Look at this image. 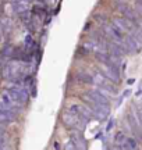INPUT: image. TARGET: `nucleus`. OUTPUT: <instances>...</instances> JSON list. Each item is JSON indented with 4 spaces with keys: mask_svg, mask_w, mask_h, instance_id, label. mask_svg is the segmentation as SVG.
I'll list each match as a JSON object with an SVG mask.
<instances>
[{
    "mask_svg": "<svg viewBox=\"0 0 142 150\" xmlns=\"http://www.w3.org/2000/svg\"><path fill=\"white\" fill-rule=\"evenodd\" d=\"M18 111L14 107H10L4 104L3 102H0V122H4V124H9V122H13L16 121L17 117H18Z\"/></svg>",
    "mask_w": 142,
    "mask_h": 150,
    "instance_id": "obj_1",
    "label": "nucleus"
},
{
    "mask_svg": "<svg viewBox=\"0 0 142 150\" xmlns=\"http://www.w3.org/2000/svg\"><path fill=\"white\" fill-rule=\"evenodd\" d=\"M61 122L63 125L68 129H74L78 127V124H80V117L77 115V114H72V112L67 111V112H63V115H61Z\"/></svg>",
    "mask_w": 142,
    "mask_h": 150,
    "instance_id": "obj_2",
    "label": "nucleus"
},
{
    "mask_svg": "<svg viewBox=\"0 0 142 150\" xmlns=\"http://www.w3.org/2000/svg\"><path fill=\"white\" fill-rule=\"evenodd\" d=\"M84 99L91 100L93 103H100V104H109V97L103 96L98 89H89L87 92V95L84 96Z\"/></svg>",
    "mask_w": 142,
    "mask_h": 150,
    "instance_id": "obj_3",
    "label": "nucleus"
},
{
    "mask_svg": "<svg viewBox=\"0 0 142 150\" xmlns=\"http://www.w3.org/2000/svg\"><path fill=\"white\" fill-rule=\"evenodd\" d=\"M70 139L74 142V145H75L77 149H87L88 145H87V140L84 138V135H82L81 131H74V132H71L70 134Z\"/></svg>",
    "mask_w": 142,
    "mask_h": 150,
    "instance_id": "obj_4",
    "label": "nucleus"
},
{
    "mask_svg": "<svg viewBox=\"0 0 142 150\" xmlns=\"http://www.w3.org/2000/svg\"><path fill=\"white\" fill-rule=\"evenodd\" d=\"M113 24H114L116 27L120 29L123 33L126 32H130L132 28L135 27V24H132L130 20H127L126 17H123V18H116V20H113Z\"/></svg>",
    "mask_w": 142,
    "mask_h": 150,
    "instance_id": "obj_5",
    "label": "nucleus"
},
{
    "mask_svg": "<svg viewBox=\"0 0 142 150\" xmlns=\"http://www.w3.org/2000/svg\"><path fill=\"white\" fill-rule=\"evenodd\" d=\"M123 42H124V45H126L128 53H131V52H137L138 49H139V45H141V43L138 42L135 38H132L131 35H127L126 38H123Z\"/></svg>",
    "mask_w": 142,
    "mask_h": 150,
    "instance_id": "obj_6",
    "label": "nucleus"
},
{
    "mask_svg": "<svg viewBox=\"0 0 142 150\" xmlns=\"http://www.w3.org/2000/svg\"><path fill=\"white\" fill-rule=\"evenodd\" d=\"M1 102L4 103V104H7V106H10V107L17 108V110H20V107H21V103L16 102V100L7 93V91L3 92V95H1Z\"/></svg>",
    "mask_w": 142,
    "mask_h": 150,
    "instance_id": "obj_7",
    "label": "nucleus"
},
{
    "mask_svg": "<svg viewBox=\"0 0 142 150\" xmlns=\"http://www.w3.org/2000/svg\"><path fill=\"white\" fill-rule=\"evenodd\" d=\"M75 78L80 82H82V83H89V85H92L93 83V75L88 74V72H85V71H78L75 74Z\"/></svg>",
    "mask_w": 142,
    "mask_h": 150,
    "instance_id": "obj_8",
    "label": "nucleus"
},
{
    "mask_svg": "<svg viewBox=\"0 0 142 150\" xmlns=\"http://www.w3.org/2000/svg\"><path fill=\"white\" fill-rule=\"evenodd\" d=\"M18 96H20V103L25 104L29 100V92L27 88H18Z\"/></svg>",
    "mask_w": 142,
    "mask_h": 150,
    "instance_id": "obj_9",
    "label": "nucleus"
},
{
    "mask_svg": "<svg viewBox=\"0 0 142 150\" xmlns=\"http://www.w3.org/2000/svg\"><path fill=\"white\" fill-rule=\"evenodd\" d=\"M138 147V142L134 138H127L126 142L123 143V145L120 146V149H137Z\"/></svg>",
    "mask_w": 142,
    "mask_h": 150,
    "instance_id": "obj_10",
    "label": "nucleus"
},
{
    "mask_svg": "<svg viewBox=\"0 0 142 150\" xmlns=\"http://www.w3.org/2000/svg\"><path fill=\"white\" fill-rule=\"evenodd\" d=\"M126 139H127V136H126V134L123 132V131H120V132H117L116 134V136H114V143H116V147L117 149H120V146L126 142Z\"/></svg>",
    "mask_w": 142,
    "mask_h": 150,
    "instance_id": "obj_11",
    "label": "nucleus"
},
{
    "mask_svg": "<svg viewBox=\"0 0 142 150\" xmlns=\"http://www.w3.org/2000/svg\"><path fill=\"white\" fill-rule=\"evenodd\" d=\"M0 29H1V32H6V33L11 31V21L9 18H3L0 21Z\"/></svg>",
    "mask_w": 142,
    "mask_h": 150,
    "instance_id": "obj_12",
    "label": "nucleus"
},
{
    "mask_svg": "<svg viewBox=\"0 0 142 150\" xmlns=\"http://www.w3.org/2000/svg\"><path fill=\"white\" fill-rule=\"evenodd\" d=\"M11 53H13V46H10V45H6L4 47L0 50V57L1 59H10L11 57Z\"/></svg>",
    "mask_w": 142,
    "mask_h": 150,
    "instance_id": "obj_13",
    "label": "nucleus"
},
{
    "mask_svg": "<svg viewBox=\"0 0 142 150\" xmlns=\"http://www.w3.org/2000/svg\"><path fill=\"white\" fill-rule=\"evenodd\" d=\"M20 18L22 20L24 24H28V22L31 21V14H29V11L25 10V11H22V13H20Z\"/></svg>",
    "mask_w": 142,
    "mask_h": 150,
    "instance_id": "obj_14",
    "label": "nucleus"
},
{
    "mask_svg": "<svg viewBox=\"0 0 142 150\" xmlns=\"http://www.w3.org/2000/svg\"><path fill=\"white\" fill-rule=\"evenodd\" d=\"M24 42H25V46H27L28 49H32L35 45H33V39H32V35L31 33H28L27 36H25V39H24Z\"/></svg>",
    "mask_w": 142,
    "mask_h": 150,
    "instance_id": "obj_15",
    "label": "nucleus"
},
{
    "mask_svg": "<svg viewBox=\"0 0 142 150\" xmlns=\"http://www.w3.org/2000/svg\"><path fill=\"white\" fill-rule=\"evenodd\" d=\"M93 20L98 22V24H99V22H100V24H103V22L107 20V17L104 16V14H102V13H96V14L93 16Z\"/></svg>",
    "mask_w": 142,
    "mask_h": 150,
    "instance_id": "obj_16",
    "label": "nucleus"
},
{
    "mask_svg": "<svg viewBox=\"0 0 142 150\" xmlns=\"http://www.w3.org/2000/svg\"><path fill=\"white\" fill-rule=\"evenodd\" d=\"M89 52H91V50H89L85 45L78 47V54H80V56H87V54H89Z\"/></svg>",
    "mask_w": 142,
    "mask_h": 150,
    "instance_id": "obj_17",
    "label": "nucleus"
},
{
    "mask_svg": "<svg viewBox=\"0 0 142 150\" xmlns=\"http://www.w3.org/2000/svg\"><path fill=\"white\" fill-rule=\"evenodd\" d=\"M80 104H71L70 107H68V111L70 112H72V114H77L78 115V112H80Z\"/></svg>",
    "mask_w": 142,
    "mask_h": 150,
    "instance_id": "obj_18",
    "label": "nucleus"
},
{
    "mask_svg": "<svg viewBox=\"0 0 142 150\" xmlns=\"http://www.w3.org/2000/svg\"><path fill=\"white\" fill-rule=\"evenodd\" d=\"M64 149L66 150H75L77 147H75V145H74V142H72V140H68V142H67L66 143V146H64Z\"/></svg>",
    "mask_w": 142,
    "mask_h": 150,
    "instance_id": "obj_19",
    "label": "nucleus"
},
{
    "mask_svg": "<svg viewBox=\"0 0 142 150\" xmlns=\"http://www.w3.org/2000/svg\"><path fill=\"white\" fill-rule=\"evenodd\" d=\"M4 143H6V135L4 132H0V149H4L6 147Z\"/></svg>",
    "mask_w": 142,
    "mask_h": 150,
    "instance_id": "obj_20",
    "label": "nucleus"
},
{
    "mask_svg": "<svg viewBox=\"0 0 142 150\" xmlns=\"http://www.w3.org/2000/svg\"><path fill=\"white\" fill-rule=\"evenodd\" d=\"M113 127H114V120L111 118L109 121V124H107V127H106V132H110V131L113 129Z\"/></svg>",
    "mask_w": 142,
    "mask_h": 150,
    "instance_id": "obj_21",
    "label": "nucleus"
},
{
    "mask_svg": "<svg viewBox=\"0 0 142 150\" xmlns=\"http://www.w3.org/2000/svg\"><path fill=\"white\" fill-rule=\"evenodd\" d=\"M139 14V16H142V1H138L137 3V10H135Z\"/></svg>",
    "mask_w": 142,
    "mask_h": 150,
    "instance_id": "obj_22",
    "label": "nucleus"
},
{
    "mask_svg": "<svg viewBox=\"0 0 142 150\" xmlns=\"http://www.w3.org/2000/svg\"><path fill=\"white\" fill-rule=\"evenodd\" d=\"M89 28H91V22H87V24H85V27H84V32L89 31Z\"/></svg>",
    "mask_w": 142,
    "mask_h": 150,
    "instance_id": "obj_23",
    "label": "nucleus"
},
{
    "mask_svg": "<svg viewBox=\"0 0 142 150\" xmlns=\"http://www.w3.org/2000/svg\"><path fill=\"white\" fill-rule=\"evenodd\" d=\"M53 149H60V146H59L57 142H53Z\"/></svg>",
    "mask_w": 142,
    "mask_h": 150,
    "instance_id": "obj_24",
    "label": "nucleus"
},
{
    "mask_svg": "<svg viewBox=\"0 0 142 150\" xmlns=\"http://www.w3.org/2000/svg\"><path fill=\"white\" fill-rule=\"evenodd\" d=\"M127 82H128V85H132V83L135 82V79H128V81H127Z\"/></svg>",
    "mask_w": 142,
    "mask_h": 150,
    "instance_id": "obj_25",
    "label": "nucleus"
},
{
    "mask_svg": "<svg viewBox=\"0 0 142 150\" xmlns=\"http://www.w3.org/2000/svg\"><path fill=\"white\" fill-rule=\"evenodd\" d=\"M96 139H99V138H102V132H99V134H96V136H95Z\"/></svg>",
    "mask_w": 142,
    "mask_h": 150,
    "instance_id": "obj_26",
    "label": "nucleus"
},
{
    "mask_svg": "<svg viewBox=\"0 0 142 150\" xmlns=\"http://www.w3.org/2000/svg\"><path fill=\"white\" fill-rule=\"evenodd\" d=\"M1 40H3V32H1V29H0V43H1Z\"/></svg>",
    "mask_w": 142,
    "mask_h": 150,
    "instance_id": "obj_27",
    "label": "nucleus"
},
{
    "mask_svg": "<svg viewBox=\"0 0 142 150\" xmlns=\"http://www.w3.org/2000/svg\"><path fill=\"white\" fill-rule=\"evenodd\" d=\"M138 25H139V29L142 31V21H139V24H138Z\"/></svg>",
    "mask_w": 142,
    "mask_h": 150,
    "instance_id": "obj_28",
    "label": "nucleus"
}]
</instances>
